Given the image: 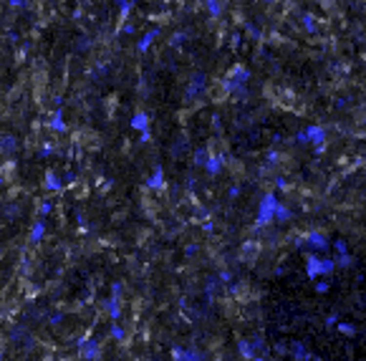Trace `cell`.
Wrapping results in <instances>:
<instances>
[{"instance_id":"7c38bea8","label":"cell","mask_w":366,"mask_h":361,"mask_svg":"<svg viewBox=\"0 0 366 361\" xmlns=\"http://www.w3.org/2000/svg\"><path fill=\"white\" fill-rule=\"evenodd\" d=\"M10 5L13 8H20V5H25V0H10Z\"/></svg>"},{"instance_id":"52a82bcc","label":"cell","mask_w":366,"mask_h":361,"mask_svg":"<svg viewBox=\"0 0 366 361\" xmlns=\"http://www.w3.org/2000/svg\"><path fill=\"white\" fill-rule=\"evenodd\" d=\"M43 230H46V225H43V222H36V225H33V233H31V243H38V240H41V235H43Z\"/></svg>"},{"instance_id":"9c48e42d","label":"cell","mask_w":366,"mask_h":361,"mask_svg":"<svg viewBox=\"0 0 366 361\" xmlns=\"http://www.w3.org/2000/svg\"><path fill=\"white\" fill-rule=\"evenodd\" d=\"M149 185H152V187H159V185H162V170L154 172V177L149 179Z\"/></svg>"},{"instance_id":"7a4b0ae2","label":"cell","mask_w":366,"mask_h":361,"mask_svg":"<svg viewBox=\"0 0 366 361\" xmlns=\"http://www.w3.org/2000/svg\"><path fill=\"white\" fill-rule=\"evenodd\" d=\"M51 129L53 131H66V119H63V109L56 106V111L51 114Z\"/></svg>"},{"instance_id":"4fadbf2b","label":"cell","mask_w":366,"mask_h":361,"mask_svg":"<svg viewBox=\"0 0 366 361\" xmlns=\"http://www.w3.org/2000/svg\"><path fill=\"white\" fill-rule=\"evenodd\" d=\"M0 185H3V174H0Z\"/></svg>"},{"instance_id":"3957f363","label":"cell","mask_w":366,"mask_h":361,"mask_svg":"<svg viewBox=\"0 0 366 361\" xmlns=\"http://www.w3.org/2000/svg\"><path fill=\"white\" fill-rule=\"evenodd\" d=\"M43 187H46V190H51V192H56V190H61L63 187V182H61V179H58V174L56 172H46V179H43Z\"/></svg>"},{"instance_id":"6da1fadb","label":"cell","mask_w":366,"mask_h":361,"mask_svg":"<svg viewBox=\"0 0 366 361\" xmlns=\"http://www.w3.org/2000/svg\"><path fill=\"white\" fill-rule=\"evenodd\" d=\"M79 346H81V359H83V361H96V359H99V346H101V343H99L96 339H91V341H83V339H81Z\"/></svg>"},{"instance_id":"ba28073f","label":"cell","mask_w":366,"mask_h":361,"mask_svg":"<svg viewBox=\"0 0 366 361\" xmlns=\"http://www.w3.org/2000/svg\"><path fill=\"white\" fill-rule=\"evenodd\" d=\"M51 207H53V205H51L48 200H43V202H38V215H48V212H51Z\"/></svg>"},{"instance_id":"277c9868","label":"cell","mask_w":366,"mask_h":361,"mask_svg":"<svg viewBox=\"0 0 366 361\" xmlns=\"http://www.w3.org/2000/svg\"><path fill=\"white\" fill-rule=\"evenodd\" d=\"M131 127L139 129V131H149V119H146L144 111H137L134 116H131Z\"/></svg>"},{"instance_id":"30bf717a","label":"cell","mask_w":366,"mask_h":361,"mask_svg":"<svg viewBox=\"0 0 366 361\" xmlns=\"http://www.w3.org/2000/svg\"><path fill=\"white\" fill-rule=\"evenodd\" d=\"M51 154H53V144H51V142H46V144L41 147V157H51Z\"/></svg>"},{"instance_id":"8992f818","label":"cell","mask_w":366,"mask_h":361,"mask_svg":"<svg viewBox=\"0 0 366 361\" xmlns=\"http://www.w3.org/2000/svg\"><path fill=\"white\" fill-rule=\"evenodd\" d=\"M0 149H3V152H13V149H16V137L5 134V137L0 139Z\"/></svg>"},{"instance_id":"8fae6325","label":"cell","mask_w":366,"mask_h":361,"mask_svg":"<svg viewBox=\"0 0 366 361\" xmlns=\"http://www.w3.org/2000/svg\"><path fill=\"white\" fill-rule=\"evenodd\" d=\"M207 8H210L212 16H217V13H220V3H217V0H207Z\"/></svg>"},{"instance_id":"5b68a950","label":"cell","mask_w":366,"mask_h":361,"mask_svg":"<svg viewBox=\"0 0 366 361\" xmlns=\"http://www.w3.org/2000/svg\"><path fill=\"white\" fill-rule=\"evenodd\" d=\"M154 38H157V31H149V33H146V36L137 43V51H139V53H146V51H149V43H152Z\"/></svg>"}]
</instances>
